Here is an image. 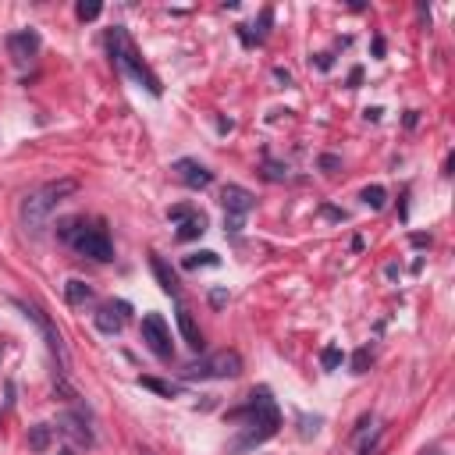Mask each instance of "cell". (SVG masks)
Masks as SVG:
<instances>
[{"label":"cell","mask_w":455,"mask_h":455,"mask_svg":"<svg viewBox=\"0 0 455 455\" xmlns=\"http://www.w3.org/2000/svg\"><path fill=\"white\" fill-rule=\"evenodd\" d=\"M317 68L327 72V68H331V54H317Z\"/></svg>","instance_id":"484cf974"},{"label":"cell","mask_w":455,"mask_h":455,"mask_svg":"<svg viewBox=\"0 0 455 455\" xmlns=\"http://www.w3.org/2000/svg\"><path fill=\"white\" fill-rule=\"evenodd\" d=\"M125 313H128V303H118V306H100L96 310V327L103 331V335H118L121 331V324H125Z\"/></svg>","instance_id":"7c38bea8"},{"label":"cell","mask_w":455,"mask_h":455,"mask_svg":"<svg viewBox=\"0 0 455 455\" xmlns=\"http://www.w3.org/2000/svg\"><path fill=\"white\" fill-rule=\"evenodd\" d=\"M178 331H181V338H185V345L189 349H203L206 342H203V331H199V324H196V317H192V310L189 306H178Z\"/></svg>","instance_id":"4fadbf2b"},{"label":"cell","mask_w":455,"mask_h":455,"mask_svg":"<svg viewBox=\"0 0 455 455\" xmlns=\"http://www.w3.org/2000/svg\"><path fill=\"white\" fill-rule=\"evenodd\" d=\"M239 373H242V356L235 349H220V352L181 370L185 381H224V377H239Z\"/></svg>","instance_id":"5b68a950"},{"label":"cell","mask_w":455,"mask_h":455,"mask_svg":"<svg viewBox=\"0 0 455 455\" xmlns=\"http://www.w3.org/2000/svg\"><path fill=\"white\" fill-rule=\"evenodd\" d=\"M342 359H345V352H342L338 345H327V349L320 352V366H324V370H338Z\"/></svg>","instance_id":"7402d4cb"},{"label":"cell","mask_w":455,"mask_h":455,"mask_svg":"<svg viewBox=\"0 0 455 455\" xmlns=\"http://www.w3.org/2000/svg\"><path fill=\"white\" fill-rule=\"evenodd\" d=\"M64 299H68L72 306H82V303H89V299H93V288H89L86 281L72 278V281L64 285Z\"/></svg>","instance_id":"e0dca14e"},{"label":"cell","mask_w":455,"mask_h":455,"mask_svg":"<svg viewBox=\"0 0 455 455\" xmlns=\"http://www.w3.org/2000/svg\"><path fill=\"white\" fill-rule=\"evenodd\" d=\"M75 189H79L75 178H57V181H47V185L33 189V192L22 199V206H18L22 228H26L29 235H43L47 224H50V217H54V210H57Z\"/></svg>","instance_id":"6da1fadb"},{"label":"cell","mask_w":455,"mask_h":455,"mask_svg":"<svg viewBox=\"0 0 455 455\" xmlns=\"http://www.w3.org/2000/svg\"><path fill=\"white\" fill-rule=\"evenodd\" d=\"M107 50H111V57H114V64L128 75V79H135L146 93H153V96H160V79L150 72V64L139 57V50H135V43L128 40V33L121 29V26H114V29H107Z\"/></svg>","instance_id":"3957f363"},{"label":"cell","mask_w":455,"mask_h":455,"mask_svg":"<svg viewBox=\"0 0 455 455\" xmlns=\"http://www.w3.org/2000/svg\"><path fill=\"white\" fill-rule=\"evenodd\" d=\"M203 232H206V217L192 210V213L181 220V228H178V239H181V242H189V239H199Z\"/></svg>","instance_id":"9a60e30c"},{"label":"cell","mask_w":455,"mask_h":455,"mask_svg":"<svg viewBox=\"0 0 455 455\" xmlns=\"http://www.w3.org/2000/svg\"><path fill=\"white\" fill-rule=\"evenodd\" d=\"M427 455H437V451H427Z\"/></svg>","instance_id":"4dcf8cb0"},{"label":"cell","mask_w":455,"mask_h":455,"mask_svg":"<svg viewBox=\"0 0 455 455\" xmlns=\"http://www.w3.org/2000/svg\"><path fill=\"white\" fill-rule=\"evenodd\" d=\"M40 33L36 29H22V33H11L8 36V54L15 57V64H29L36 54H40Z\"/></svg>","instance_id":"52a82bcc"},{"label":"cell","mask_w":455,"mask_h":455,"mask_svg":"<svg viewBox=\"0 0 455 455\" xmlns=\"http://www.w3.org/2000/svg\"><path fill=\"white\" fill-rule=\"evenodd\" d=\"M274 75H278V82H285V86H288V82H292V75H288V72H285V68H278V72H274Z\"/></svg>","instance_id":"f546056e"},{"label":"cell","mask_w":455,"mask_h":455,"mask_svg":"<svg viewBox=\"0 0 455 455\" xmlns=\"http://www.w3.org/2000/svg\"><path fill=\"white\" fill-rule=\"evenodd\" d=\"M220 203H224L228 217H246V213L257 206V196H253L249 189H242V185H224Z\"/></svg>","instance_id":"9c48e42d"},{"label":"cell","mask_w":455,"mask_h":455,"mask_svg":"<svg viewBox=\"0 0 455 455\" xmlns=\"http://www.w3.org/2000/svg\"><path fill=\"white\" fill-rule=\"evenodd\" d=\"M100 11H103V4H100V0H82V4H75V15H79L82 22L100 18Z\"/></svg>","instance_id":"44dd1931"},{"label":"cell","mask_w":455,"mask_h":455,"mask_svg":"<svg viewBox=\"0 0 455 455\" xmlns=\"http://www.w3.org/2000/svg\"><path fill=\"white\" fill-rule=\"evenodd\" d=\"M142 455H150V451H142Z\"/></svg>","instance_id":"1f68e13d"},{"label":"cell","mask_w":455,"mask_h":455,"mask_svg":"<svg viewBox=\"0 0 455 455\" xmlns=\"http://www.w3.org/2000/svg\"><path fill=\"white\" fill-rule=\"evenodd\" d=\"M142 342H146V349H150L157 359H171V356H174L171 331H167V324H164L160 313H146V317H142Z\"/></svg>","instance_id":"8992f818"},{"label":"cell","mask_w":455,"mask_h":455,"mask_svg":"<svg viewBox=\"0 0 455 455\" xmlns=\"http://www.w3.org/2000/svg\"><path fill=\"white\" fill-rule=\"evenodd\" d=\"M189 213H192L189 206H171V213H167V217H171V220H185Z\"/></svg>","instance_id":"d4e9b609"},{"label":"cell","mask_w":455,"mask_h":455,"mask_svg":"<svg viewBox=\"0 0 455 455\" xmlns=\"http://www.w3.org/2000/svg\"><path fill=\"white\" fill-rule=\"evenodd\" d=\"M50 441H54V427H50V423H36V427H29V448H33V451H47V448H50Z\"/></svg>","instance_id":"2e32d148"},{"label":"cell","mask_w":455,"mask_h":455,"mask_svg":"<svg viewBox=\"0 0 455 455\" xmlns=\"http://www.w3.org/2000/svg\"><path fill=\"white\" fill-rule=\"evenodd\" d=\"M271 18H274V15H271V8H264V15H260V29H257V40H264V36H267V26H271Z\"/></svg>","instance_id":"cb8c5ba5"},{"label":"cell","mask_w":455,"mask_h":455,"mask_svg":"<svg viewBox=\"0 0 455 455\" xmlns=\"http://www.w3.org/2000/svg\"><path fill=\"white\" fill-rule=\"evenodd\" d=\"M359 199H363L370 210H381V206H384V199H388V192H384V185H366Z\"/></svg>","instance_id":"d6986e66"},{"label":"cell","mask_w":455,"mask_h":455,"mask_svg":"<svg viewBox=\"0 0 455 455\" xmlns=\"http://www.w3.org/2000/svg\"><path fill=\"white\" fill-rule=\"evenodd\" d=\"M220 260H217V253H192V257H185V271H196V267H217Z\"/></svg>","instance_id":"ffe728a7"},{"label":"cell","mask_w":455,"mask_h":455,"mask_svg":"<svg viewBox=\"0 0 455 455\" xmlns=\"http://www.w3.org/2000/svg\"><path fill=\"white\" fill-rule=\"evenodd\" d=\"M232 416H249V430L235 437V451H246V448L264 444V441L274 437L278 427H281V412H278V405H274V398H271L267 388H257V391L249 395V405H246L242 412H232Z\"/></svg>","instance_id":"7a4b0ae2"},{"label":"cell","mask_w":455,"mask_h":455,"mask_svg":"<svg viewBox=\"0 0 455 455\" xmlns=\"http://www.w3.org/2000/svg\"><path fill=\"white\" fill-rule=\"evenodd\" d=\"M320 167H324V171H335V167H338V157H320Z\"/></svg>","instance_id":"4316f807"},{"label":"cell","mask_w":455,"mask_h":455,"mask_svg":"<svg viewBox=\"0 0 455 455\" xmlns=\"http://www.w3.org/2000/svg\"><path fill=\"white\" fill-rule=\"evenodd\" d=\"M18 310H26V317H29V320H36V327L43 331V338H47V345H50V352L64 359V342H61V335H57V327L50 324V317H47V313H43L40 306H33V303H18Z\"/></svg>","instance_id":"ba28073f"},{"label":"cell","mask_w":455,"mask_h":455,"mask_svg":"<svg viewBox=\"0 0 455 455\" xmlns=\"http://www.w3.org/2000/svg\"><path fill=\"white\" fill-rule=\"evenodd\" d=\"M57 235H61L64 242H72L75 253H82V257H89V260H96V264H111V260H114L111 235L103 232L100 224H89V220H82V217H72V220H64V224L57 228Z\"/></svg>","instance_id":"277c9868"},{"label":"cell","mask_w":455,"mask_h":455,"mask_svg":"<svg viewBox=\"0 0 455 455\" xmlns=\"http://www.w3.org/2000/svg\"><path fill=\"white\" fill-rule=\"evenodd\" d=\"M174 171H178V178L189 185V189H206L210 181H213V174L199 164V160H192V157H181V160H174Z\"/></svg>","instance_id":"30bf717a"},{"label":"cell","mask_w":455,"mask_h":455,"mask_svg":"<svg viewBox=\"0 0 455 455\" xmlns=\"http://www.w3.org/2000/svg\"><path fill=\"white\" fill-rule=\"evenodd\" d=\"M409 242H412V246H430V239H427V235H409Z\"/></svg>","instance_id":"83f0119b"},{"label":"cell","mask_w":455,"mask_h":455,"mask_svg":"<svg viewBox=\"0 0 455 455\" xmlns=\"http://www.w3.org/2000/svg\"><path fill=\"white\" fill-rule=\"evenodd\" d=\"M139 384L142 388H150V391H157V395H164V398H174L181 388L178 384H171V381H157V377H139Z\"/></svg>","instance_id":"ac0fdd59"},{"label":"cell","mask_w":455,"mask_h":455,"mask_svg":"<svg viewBox=\"0 0 455 455\" xmlns=\"http://www.w3.org/2000/svg\"><path fill=\"white\" fill-rule=\"evenodd\" d=\"M150 267H153V278H157V285H160L167 296H178V278H174V271H171V267H167V264H164L157 253L150 257Z\"/></svg>","instance_id":"5bb4252c"},{"label":"cell","mask_w":455,"mask_h":455,"mask_svg":"<svg viewBox=\"0 0 455 455\" xmlns=\"http://www.w3.org/2000/svg\"><path fill=\"white\" fill-rule=\"evenodd\" d=\"M57 430H61V434H68L79 448H93V444H96V437H93V430L86 427V420H82V416H72V412H68V416H61V420H57Z\"/></svg>","instance_id":"8fae6325"},{"label":"cell","mask_w":455,"mask_h":455,"mask_svg":"<svg viewBox=\"0 0 455 455\" xmlns=\"http://www.w3.org/2000/svg\"><path fill=\"white\" fill-rule=\"evenodd\" d=\"M370 349H356V356H352V373H366V366H370Z\"/></svg>","instance_id":"603a6c76"},{"label":"cell","mask_w":455,"mask_h":455,"mask_svg":"<svg viewBox=\"0 0 455 455\" xmlns=\"http://www.w3.org/2000/svg\"><path fill=\"white\" fill-rule=\"evenodd\" d=\"M224 299H228V296H224V292H220V288H217V292H213V296H210V303H213V306H224Z\"/></svg>","instance_id":"f1b7e54d"}]
</instances>
